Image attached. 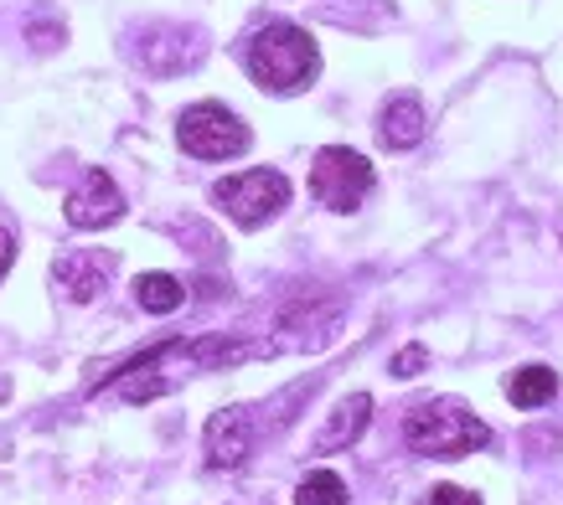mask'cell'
Here are the masks:
<instances>
[{"instance_id":"11","label":"cell","mask_w":563,"mask_h":505,"mask_svg":"<svg viewBox=\"0 0 563 505\" xmlns=\"http://www.w3.org/2000/svg\"><path fill=\"white\" fill-rule=\"evenodd\" d=\"M367 418H373V397H367V392H352V397H342V403H336V413H331V423H325L321 434H316V454L352 449V444L362 438V428H367Z\"/></svg>"},{"instance_id":"9","label":"cell","mask_w":563,"mask_h":505,"mask_svg":"<svg viewBox=\"0 0 563 505\" xmlns=\"http://www.w3.org/2000/svg\"><path fill=\"white\" fill-rule=\"evenodd\" d=\"M109 273H114V258H109V252H63V258L52 263L57 289H63L68 300H78V304L99 300L103 284H109Z\"/></svg>"},{"instance_id":"16","label":"cell","mask_w":563,"mask_h":505,"mask_svg":"<svg viewBox=\"0 0 563 505\" xmlns=\"http://www.w3.org/2000/svg\"><path fill=\"white\" fill-rule=\"evenodd\" d=\"M429 505H481V495H471L461 485H434L429 490Z\"/></svg>"},{"instance_id":"5","label":"cell","mask_w":563,"mask_h":505,"mask_svg":"<svg viewBox=\"0 0 563 505\" xmlns=\"http://www.w3.org/2000/svg\"><path fill=\"white\" fill-rule=\"evenodd\" d=\"M176 139L197 160H233V155L249 150V124L222 103H191L176 124Z\"/></svg>"},{"instance_id":"1","label":"cell","mask_w":563,"mask_h":505,"mask_svg":"<svg viewBox=\"0 0 563 505\" xmlns=\"http://www.w3.org/2000/svg\"><path fill=\"white\" fill-rule=\"evenodd\" d=\"M243 63H249V72H254V83L264 93H300L321 72V52H316L310 32H300L290 21H269L264 32L249 36Z\"/></svg>"},{"instance_id":"14","label":"cell","mask_w":563,"mask_h":505,"mask_svg":"<svg viewBox=\"0 0 563 505\" xmlns=\"http://www.w3.org/2000/svg\"><path fill=\"white\" fill-rule=\"evenodd\" d=\"M295 505H346V480L336 470H310L295 485Z\"/></svg>"},{"instance_id":"3","label":"cell","mask_w":563,"mask_h":505,"mask_svg":"<svg viewBox=\"0 0 563 505\" xmlns=\"http://www.w3.org/2000/svg\"><path fill=\"white\" fill-rule=\"evenodd\" d=\"M212 202L239 222V227H264L290 206V181L279 170H239L212 186Z\"/></svg>"},{"instance_id":"12","label":"cell","mask_w":563,"mask_h":505,"mask_svg":"<svg viewBox=\"0 0 563 505\" xmlns=\"http://www.w3.org/2000/svg\"><path fill=\"white\" fill-rule=\"evenodd\" d=\"M553 392H559V371L538 367V361H532V367H517L512 377H507V397H512L517 407H543Z\"/></svg>"},{"instance_id":"7","label":"cell","mask_w":563,"mask_h":505,"mask_svg":"<svg viewBox=\"0 0 563 505\" xmlns=\"http://www.w3.org/2000/svg\"><path fill=\"white\" fill-rule=\"evenodd\" d=\"M254 454V418L243 407H222L207 418V464L212 470H239Z\"/></svg>"},{"instance_id":"15","label":"cell","mask_w":563,"mask_h":505,"mask_svg":"<svg viewBox=\"0 0 563 505\" xmlns=\"http://www.w3.org/2000/svg\"><path fill=\"white\" fill-rule=\"evenodd\" d=\"M424 361H429L424 346H404V351L393 356V377H419V371H424Z\"/></svg>"},{"instance_id":"10","label":"cell","mask_w":563,"mask_h":505,"mask_svg":"<svg viewBox=\"0 0 563 505\" xmlns=\"http://www.w3.org/2000/svg\"><path fill=\"white\" fill-rule=\"evenodd\" d=\"M377 135L388 150H413L419 139H424V103L413 99V93H398V99L383 103V114H377Z\"/></svg>"},{"instance_id":"6","label":"cell","mask_w":563,"mask_h":505,"mask_svg":"<svg viewBox=\"0 0 563 505\" xmlns=\"http://www.w3.org/2000/svg\"><path fill=\"white\" fill-rule=\"evenodd\" d=\"M202 32H187V26H151L145 42H140V63L151 72H187L202 63Z\"/></svg>"},{"instance_id":"17","label":"cell","mask_w":563,"mask_h":505,"mask_svg":"<svg viewBox=\"0 0 563 505\" xmlns=\"http://www.w3.org/2000/svg\"><path fill=\"white\" fill-rule=\"evenodd\" d=\"M11 258H16V243H11V233L0 227V279H5V269H11Z\"/></svg>"},{"instance_id":"8","label":"cell","mask_w":563,"mask_h":505,"mask_svg":"<svg viewBox=\"0 0 563 505\" xmlns=\"http://www.w3.org/2000/svg\"><path fill=\"white\" fill-rule=\"evenodd\" d=\"M120 217H124L120 186L109 181V170H88L84 181H78V191L68 197V222L93 233V227H109V222H120Z\"/></svg>"},{"instance_id":"13","label":"cell","mask_w":563,"mask_h":505,"mask_svg":"<svg viewBox=\"0 0 563 505\" xmlns=\"http://www.w3.org/2000/svg\"><path fill=\"white\" fill-rule=\"evenodd\" d=\"M135 300H140V310H151V315H172V310L187 304V284L172 279V273H140Z\"/></svg>"},{"instance_id":"2","label":"cell","mask_w":563,"mask_h":505,"mask_svg":"<svg viewBox=\"0 0 563 505\" xmlns=\"http://www.w3.org/2000/svg\"><path fill=\"white\" fill-rule=\"evenodd\" d=\"M404 438H409L413 454H424V459H465V454H476V449L492 444V428H486L465 403L440 397V403L409 407Z\"/></svg>"},{"instance_id":"4","label":"cell","mask_w":563,"mask_h":505,"mask_svg":"<svg viewBox=\"0 0 563 505\" xmlns=\"http://www.w3.org/2000/svg\"><path fill=\"white\" fill-rule=\"evenodd\" d=\"M367 191H373V166H367V155L346 150V145H325L316 155V166H310V197L331 212H357L367 202Z\"/></svg>"}]
</instances>
